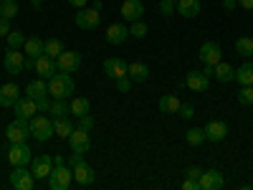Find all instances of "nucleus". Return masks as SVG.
Instances as JSON below:
<instances>
[{"mask_svg":"<svg viewBox=\"0 0 253 190\" xmlns=\"http://www.w3.org/2000/svg\"><path fill=\"white\" fill-rule=\"evenodd\" d=\"M74 92H76V81L71 79L69 71H56L48 79V94H51V99H66V96H74Z\"/></svg>","mask_w":253,"mask_h":190,"instance_id":"1","label":"nucleus"},{"mask_svg":"<svg viewBox=\"0 0 253 190\" xmlns=\"http://www.w3.org/2000/svg\"><path fill=\"white\" fill-rule=\"evenodd\" d=\"M53 135H56V130H53V119H48L46 114H36V117H31V137H33V140L46 142V140H51Z\"/></svg>","mask_w":253,"mask_h":190,"instance_id":"2","label":"nucleus"},{"mask_svg":"<svg viewBox=\"0 0 253 190\" xmlns=\"http://www.w3.org/2000/svg\"><path fill=\"white\" fill-rule=\"evenodd\" d=\"M74 183V173H71V167L63 162V165H53V170L48 175V188L51 190H69Z\"/></svg>","mask_w":253,"mask_h":190,"instance_id":"3","label":"nucleus"},{"mask_svg":"<svg viewBox=\"0 0 253 190\" xmlns=\"http://www.w3.org/2000/svg\"><path fill=\"white\" fill-rule=\"evenodd\" d=\"M31 160H33V155H31V147L26 142H10V147H8V162L13 167H31Z\"/></svg>","mask_w":253,"mask_h":190,"instance_id":"4","label":"nucleus"},{"mask_svg":"<svg viewBox=\"0 0 253 190\" xmlns=\"http://www.w3.org/2000/svg\"><path fill=\"white\" fill-rule=\"evenodd\" d=\"M5 137H8V142H26V140L31 137V119L15 117V119L5 127Z\"/></svg>","mask_w":253,"mask_h":190,"instance_id":"5","label":"nucleus"},{"mask_svg":"<svg viewBox=\"0 0 253 190\" xmlns=\"http://www.w3.org/2000/svg\"><path fill=\"white\" fill-rule=\"evenodd\" d=\"M74 20H76V26L81 31H94V28L101 26V13L96 8H79V13H76Z\"/></svg>","mask_w":253,"mask_h":190,"instance_id":"6","label":"nucleus"},{"mask_svg":"<svg viewBox=\"0 0 253 190\" xmlns=\"http://www.w3.org/2000/svg\"><path fill=\"white\" fill-rule=\"evenodd\" d=\"M198 58L203 61V66H215L218 61H223V48L215 44V41H205L198 51Z\"/></svg>","mask_w":253,"mask_h":190,"instance_id":"7","label":"nucleus"},{"mask_svg":"<svg viewBox=\"0 0 253 190\" xmlns=\"http://www.w3.org/2000/svg\"><path fill=\"white\" fill-rule=\"evenodd\" d=\"M51 170H53V157L51 155H36L31 160V173H33L36 180H48Z\"/></svg>","mask_w":253,"mask_h":190,"instance_id":"8","label":"nucleus"},{"mask_svg":"<svg viewBox=\"0 0 253 190\" xmlns=\"http://www.w3.org/2000/svg\"><path fill=\"white\" fill-rule=\"evenodd\" d=\"M69 147H71V152H81V155H86V152L91 150L89 132H86V130H81V127H74V132L69 135Z\"/></svg>","mask_w":253,"mask_h":190,"instance_id":"9","label":"nucleus"},{"mask_svg":"<svg viewBox=\"0 0 253 190\" xmlns=\"http://www.w3.org/2000/svg\"><path fill=\"white\" fill-rule=\"evenodd\" d=\"M8 180H10V185L15 190H31L33 183H36V178H33V173L28 170V167H15Z\"/></svg>","mask_w":253,"mask_h":190,"instance_id":"10","label":"nucleus"},{"mask_svg":"<svg viewBox=\"0 0 253 190\" xmlns=\"http://www.w3.org/2000/svg\"><path fill=\"white\" fill-rule=\"evenodd\" d=\"M81 61H84V56H81L79 51H63V53L56 58L58 71H69V74H74V71L81 69Z\"/></svg>","mask_w":253,"mask_h":190,"instance_id":"11","label":"nucleus"},{"mask_svg":"<svg viewBox=\"0 0 253 190\" xmlns=\"http://www.w3.org/2000/svg\"><path fill=\"white\" fill-rule=\"evenodd\" d=\"M3 66H5V71L8 74H20L26 69V56L20 53L18 48H10V51H5V58H3Z\"/></svg>","mask_w":253,"mask_h":190,"instance_id":"12","label":"nucleus"},{"mask_svg":"<svg viewBox=\"0 0 253 190\" xmlns=\"http://www.w3.org/2000/svg\"><path fill=\"white\" fill-rule=\"evenodd\" d=\"M119 13H122V18L126 20V23H132V20H139L144 15V3L142 0H124Z\"/></svg>","mask_w":253,"mask_h":190,"instance_id":"13","label":"nucleus"},{"mask_svg":"<svg viewBox=\"0 0 253 190\" xmlns=\"http://www.w3.org/2000/svg\"><path fill=\"white\" fill-rule=\"evenodd\" d=\"M33 71H36L41 79H46V81H48V79L58 71V63H56V58H51V56H46V53H43V56H38V58H36Z\"/></svg>","mask_w":253,"mask_h":190,"instance_id":"14","label":"nucleus"},{"mask_svg":"<svg viewBox=\"0 0 253 190\" xmlns=\"http://www.w3.org/2000/svg\"><path fill=\"white\" fill-rule=\"evenodd\" d=\"M203 130H205V140L208 142H223L228 137V124L220 122V119L208 122V127H203Z\"/></svg>","mask_w":253,"mask_h":190,"instance_id":"15","label":"nucleus"},{"mask_svg":"<svg viewBox=\"0 0 253 190\" xmlns=\"http://www.w3.org/2000/svg\"><path fill=\"white\" fill-rule=\"evenodd\" d=\"M225 185V178L220 170H203L200 175V190H220Z\"/></svg>","mask_w":253,"mask_h":190,"instance_id":"16","label":"nucleus"},{"mask_svg":"<svg viewBox=\"0 0 253 190\" xmlns=\"http://www.w3.org/2000/svg\"><path fill=\"white\" fill-rule=\"evenodd\" d=\"M126 66H129L126 61H122V58L112 56V58L104 61V74H107V79H114V81H117V79L126 76Z\"/></svg>","mask_w":253,"mask_h":190,"instance_id":"17","label":"nucleus"},{"mask_svg":"<svg viewBox=\"0 0 253 190\" xmlns=\"http://www.w3.org/2000/svg\"><path fill=\"white\" fill-rule=\"evenodd\" d=\"M208 81H210V76H208L203 69L187 71V79H185L187 89H193V92H208Z\"/></svg>","mask_w":253,"mask_h":190,"instance_id":"18","label":"nucleus"},{"mask_svg":"<svg viewBox=\"0 0 253 190\" xmlns=\"http://www.w3.org/2000/svg\"><path fill=\"white\" fill-rule=\"evenodd\" d=\"M13 112H15V117H20V119H31V117H36V114H38L36 99H31V96L18 99V101L13 104Z\"/></svg>","mask_w":253,"mask_h":190,"instance_id":"19","label":"nucleus"},{"mask_svg":"<svg viewBox=\"0 0 253 190\" xmlns=\"http://www.w3.org/2000/svg\"><path fill=\"white\" fill-rule=\"evenodd\" d=\"M71 173H74V183H79V185H91L94 180H96V173H94V167L91 165H86V162H81V165H76V167H71Z\"/></svg>","mask_w":253,"mask_h":190,"instance_id":"20","label":"nucleus"},{"mask_svg":"<svg viewBox=\"0 0 253 190\" xmlns=\"http://www.w3.org/2000/svg\"><path fill=\"white\" fill-rule=\"evenodd\" d=\"M126 36H129V26H124V23H112V26L107 28V44L122 46L124 41H126Z\"/></svg>","mask_w":253,"mask_h":190,"instance_id":"21","label":"nucleus"},{"mask_svg":"<svg viewBox=\"0 0 253 190\" xmlns=\"http://www.w3.org/2000/svg\"><path fill=\"white\" fill-rule=\"evenodd\" d=\"M18 99H20V87L18 84H5V87H0V107L10 109Z\"/></svg>","mask_w":253,"mask_h":190,"instance_id":"22","label":"nucleus"},{"mask_svg":"<svg viewBox=\"0 0 253 190\" xmlns=\"http://www.w3.org/2000/svg\"><path fill=\"white\" fill-rule=\"evenodd\" d=\"M200 8H203L200 0H177L175 3V13H180L182 18H198Z\"/></svg>","mask_w":253,"mask_h":190,"instance_id":"23","label":"nucleus"},{"mask_svg":"<svg viewBox=\"0 0 253 190\" xmlns=\"http://www.w3.org/2000/svg\"><path fill=\"white\" fill-rule=\"evenodd\" d=\"M213 76L220 81V84H228V81H236V69L230 66V63L225 61H218L215 66H213Z\"/></svg>","mask_w":253,"mask_h":190,"instance_id":"24","label":"nucleus"},{"mask_svg":"<svg viewBox=\"0 0 253 190\" xmlns=\"http://www.w3.org/2000/svg\"><path fill=\"white\" fill-rule=\"evenodd\" d=\"M48 94V81L46 79H36V81H28L26 84V96H31V99H41V96H46Z\"/></svg>","mask_w":253,"mask_h":190,"instance_id":"25","label":"nucleus"},{"mask_svg":"<svg viewBox=\"0 0 253 190\" xmlns=\"http://www.w3.org/2000/svg\"><path fill=\"white\" fill-rule=\"evenodd\" d=\"M26 56L28 58H38V56H43L46 53V41L43 38H38V36H33V38H26Z\"/></svg>","mask_w":253,"mask_h":190,"instance_id":"26","label":"nucleus"},{"mask_svg":"<svg viewBox=\"0 0 253 190\" xmlns=\"http://www.w3.org/2000/svg\"><path fill=\"white\" fill-rule=\"evenodd\" d=\"M236 81L241 84V87H253V61L246 58L236 69Z\"/></svg>","mask_w":253,"mask_h":190,"instance_id":"27","label":"nucleus"},{"mask_svg":"<svg viewBox=\"0 0 253 190\" xmlns=\"http://www.w3.org/2000/svg\"><path fill=\"white\" fill-rule=\"evenodd\" d=\"M126 76L139 84V81H147V79H150V69H147V63L134 61V63H129V66H126Z\"/></svg>","mask_w":253,"mask_h":190,"instance_id":"28","label":"nucleus"},{"mask_svg":"<svg viewBox=\"0 0 253 190\" xmlns=\"http://www.w3.org/2000/svg\"><path fill=\"white\" fill-rule=\"evenodd\" d=\"M180 99L175 96V94H165V96H160V112H165V114H177L180 112Z\"/></svg>","mask_w":253,"mask_h":190,"instance_id":"29","label":"nucleus"},{"mask_svg":"<svg viewBox=\"0 0 253 190\" xmlns=\"http://www.w3.org/2000/svg\"><path fill=\"white\" fill-rule=\"evenodd\" d=\"M51 119H53V117H51ZM53 130H56L58 137L66 140V137L74 132V122H71L69 117H56V119H53Z\"/></svg>","mask_w":253,"mask_h":190,"instance_id":"30","label":"nucleus"},{"mask_svg":"<svg viewBox=\"0 0 253 190\" xmlns=\"http://www.w3.org/2000/svg\"><path fill=\"white\" fill-rule=\"evenodd\" d=\"M236 53L241 56V58H251L253 56V38L251 36H241L238 41H236Z\"/></svg>","mask_w":253,"mask_h":190,"instance_id":"31","label":"nucleus"},{"mask_svg":"<svg viewBox=\"0 0 253 190\" xmlns=\"http://www.w3.org/2000/svg\"><path fill=\"white\" fill-rule=\"evenodd\" d=\"M69 109H71V114H74V117H84V114H89L91 104H89V99H86V96H76V99L69 104Z\"/></svg>","mask_w":253,"mask_h":190,"instance_id":"32","label":"nucleus"},{"mask_svg":"<svg viewBox=\"0 0 253 190\" xmlns=\"http://www.w3.org/2000/svg\"><path fill=\"white\" fill-rule=\"evenodd\" d=\"M48 114H51L53 119H56V117H69L71 109H69L66 99H51V109H48Z\"/></svg>","mask_w":253,"mask_h":190,"instance_id":"33","label":"nucleus"},{"mask_svg":"<svg viewBox=\"0 0 253 190\" xmlns=\"http://www.w3.org/2000/svg\"><path fill=\"white\" fill-rule=\"evenodd\" d=\"M18 0H0V18H15L18 15Z\"/></svg>","mask_w":253,"mask_h":190,"instance_id":"34","label":"nucleus"},{"mask_svg":"<svg viewBox=\"0 0 253 190\" xmlns=\"http://www.w3.org/2000/svg\"><path fill=\"white\" fill-rule=\"evenodd\" d=\"M63 51H66V46H63V41H58V38H48V41H46V56L58 58Z\"/></svg>","mask_w":253,"mask_h":190,"instance_id":"35","label":"nucleus"},{"mask_svg":"<svg viewBox=\"0 0 253 190\" xmlns=\"http://www.w3.org/2000/svg\"><path fill=\"white\" fill-rule=\"evenodd\" d=\"M205 142V130L203 127H193V130H187V144L190 147H200Z\"/></svg>","mask_w":253,"mask_h":190,"instance_id":"36","label":"nucleus"},{"mask_svg":"<svg viewBox=\"0 0 253 190\" xmlns=\"http://www.w3.org/2000/svg\"><path fill=\"white\" fill-rule=\"evenodd\" d=\"M236 99H238L241 107H251V104H253V87H241Z\"/></svg>","mask_w":253,"mask_h":190,"instance_id":"37","label":"nucleus"},{"mask_svg":"<svg viewBox=\"0 0 253 190\" xmlns=\"http://www.w3.org/2000/svg\"><path fill=\"white\" fill-rule=\"evenodd\" d=\"M5 38H8V48H23L26 46V36L20 31H10Z\"/></svg>","mask_w":253,"mask_h":190,"instance_id":"38","label":"nucleus"},{"mask_svg":"<svg viewBox=\"0 0 253 190\" xmlns=\"http://www.w3.org/2000/svg\"><path fill=\"white\" fill-rule=\"evenodd\" d=\"M129 36H134V38H144L147 36V23H142V18L129 23Z\"/></svg>","mask_w":253,"mask_h":190,"instance_id":"39","label":"nucleus"},{"mask_svg":"<svg viewBox=\"0 0 253 190\" xmlns=\"http://www.w3.org/2000/svg\"><path fill=\"white\" fill-rule=\"evenodd\" d=\"M132 79L129 76H122V79H117V92H122V94H129L132 92Z\"/></svg>","mask_w":253,"mask_h":190,"instance_id":"40","label":"nucleus"},{"mask_svg":"<svg viewBox=\"0 0 253 190\" xmlns=\"http://www.w3.org/2000/svg\"><path fill=\"white\" fill-rule=\"evenodd\" d=\"M172 13H175V3H172V0H160V15L170 18Z\"/></svg>","mask_w":253,"mask_h":190,"instance_id":"41","label":"nucleus"},{"mask_svg":"<svg viewBox=\"0 0 253 190\" xmlns=\"http://www.w3.org/2000/svg\"><path fill=\"white\" fill-rule=\"evenodd\" d=\"M182 119H193L195 117V107H193V104H190V101H185V104H180V112H177Z\"/></svg>","mask_w":253,"mask_h":190,"instance_id":"42","label":"nucleus"},{"mask_svg":"<svg viewBox=\"0 0 253 190\" xmlns=\"http://www.w3.org/2000/svg\"><path fill=\"white\" fill-rule=\"evenodd\" d=\"M36 107H38L41 114H48V109H51V99H48V94H46V96H41V99H36Z\"/></svg>","mask_w":253,"mask_h":190,"instance_id":"43","label":"nucleus"},{"mask_svg":"<svg viewBox=\"0 0 253 190\" xmlns=\"http://www.w3.org/2000/svg\"><path fill=\"white\" fill-rule=\"evenodd\" d=\"M79 127H81V130H94V117L91 114H84V117H79Z\"/></svg>","mask_w":253,"mask_h":190,"instance_id":"44","label":"nucleus"},{"mask_svg":"<svg viewBox=\"0 0 253 190\" xmlns=\"http://www.w3.org/2000/svg\"><path fill=\"white\" fill-rule=\"evenodd\" d=\"M182 190H200V180L185 178V183H182Z\"/></svg>","mask_w":253,"mask_h":190,"instance_id":"45","label":"nucleus"},{"mask_svg":"<svg viewBox=\"0 0 253 190\" xmlns=\"http://www.w3.org/2000/svg\"><path fill=\"white\" fill-rule=\"evenodd\" d=\"M81 162H84V155H81V152H71V157L66 160L69 167H76V165H81Z\"/></svg>","mask_w":253,"mask_h":190,"instance_id":"46","label":"nucleus"},{"mask_svg":"<svg viewBox=\"0 0 253 190\" xmlns=\"http://www.w3.org/2000/svg\"><path fill=\"white\" fill-rule=\"evenodd\" d=\"M200 175H203V170H200L198 165H190V167H187V178H193V180H200Z\"/></svg>","mask_w":253,"mask_h":190,"instance_id":"47","label":"nucleus"},{"mask_svg":"<svg viewBox=\"0 0 253 190\" xmlns=\"http://www.w3.org/2000/svg\"><path fill=\"white\" fill-rule=\"evenodd\" d=\"M8 33H10V20L0 18V36H8Z\"/></svg>","mask_w":253,"mask_h":190,"instance_id":"48","label":"nucleus"},{"mask_svg":"<svg viewBox=\"0 0 253 190\" xmlns=\"http://www.w3.org/2000/svg\"><path fill=\"white\" fill-rule=\"evenodd\" d=\"M223 8L225 10H236L238 8V0H223Z\"/></svg>","mask_w":253,"mask_h":190,"instance_id":"49","label":"nucleus"},{"mask_svg":"<svg viewBox=\"0 0 253 190\" xmlns=\"http://www.w3.org/2000/svg\"><path fill=\"white\" fill-rule=\"evenodd\" d=\"M86 3H89V0H69L71 8H86Z\"/></svg>","mask_w":253,"mask_h":190,"instance_id":"50","label":"nucleus"},{"mask_svg":"<svg viewBox=\"0 0 253 190\" xmlns=\"http://www.w3.org/2000/svg\"><path fill=\"white\" fill-rule=\"evenodd\" d=\"M238 8H246V10H253V0H238Z\"/></svg>","mask_w":253,"mask_h":190,"instance_id":"51","label":"nucleus"},{"mask_svg":"<svg viewBox=\"0 0 253 190\" xmlns=\"http://www.w3.org/2000/svg\"><path fill=\"white\" fill-rule=\"evenodd\" d=\"M28 3H31V8H33V10H41V5H43L46 0H28Z\"/></svg>","mask_w":253,"mask_h":190,"instance_id":"52","label":"nucleus"},{"mask_svg":"<svg viewBox=\"0 0 253 190\" xmlns=\"http://www.w3.org/2000/svg\"><path fill=\"white\" fill-rule=\"evenodd\" d=\"M63 162H66V160H63L61 155H56V157H53V165H63Z\"/></svg>","mask_w":253,"mask_h":190,"instance_id":"53","label":"nucleus"},{"mask_svg":"<svg viewBox=\"0 0 253 190\" xmlns=\"http://www.w3.org/2000/svg\"><path fill=\"white\" fill-rule=\"evenodd\" d=\"M172 3H177V0H172Z\"/></svg>","mask_w":253,"mask_h":190,"instance_id":"54","label":"nucleus"},{"mask_svg":"<svg viewBox=\"0 0 253 190\" xmlns=\"http://www.w3.org/2000/svg\"><path fill=\"white\" fill-rule=\"evenodd\" d=\"M251 13H253V10H251Z\"/></svg>","mask_w":253,"mask_h":190,"instance_id":"55","label":"nucleus"}]
</instances>
